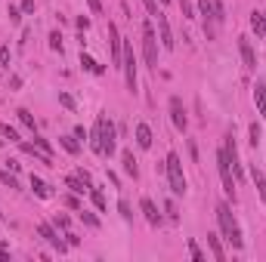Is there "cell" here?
<instances>
[{
    "instance_id": "obj_38",
    "label": "cell",
    "mask_w": 266,
    "mask_h": 262,
    "mask_svg": "<svg viewBox=\"0 0 266 262\" xmlns=\"http://www.w3.org/2000/svg\"><path fill=\"white\" fill-rule=\"evenodd\" d=\"M118 207H121V216H124V219H130V216H133V213H130V207H127V200H121Z\"/></svg>"
},
{
    "instance_id": "obj_40",
    "label": "cell",
    "mask_w": 266,
    "mask_h": 262,
    "mask_svg": "<svg viewBox=\"0 0 266 262\" xmlns=\"http://www.w3.org/2000/svg\"><path fill=\"white\" fill-rule=\"evenodd\" d=\"M10 19H13V22H22V13L16 10V6H10Z\"/></svg>"
},
{
    "instance_id": "obj_19",
    "label": "cell",
    "mask_w": 266,
    "mask_h": 262,
    "mask_svg": "<svg viewBox=\"0 0 266 262\" xmlns=\"http://www.w3.org/2000/svg\"><path fill=\"white\" fill-rule=\"evenodd\" d=\"M31 188L37 191V198H50V185L44 179H37V176H31Z\"/></svg>"
},
{
    "instance_id": "obj_22",
    "label": "cell",
    "mask_w": 266,
    "mask_h": 262,
    "mask_svg": "<svg viewBox=\"0 0 266 262\" xmlns=\"http://www.w3.org/2000/svg\"><path fill=\"white\" fill-rule=\"evenodd\" d=\"M59 145L68 151V154H78V151H81V145L74 142V136H62V139H59Z\"/></svg>"
},
{
    "instance_id": "obj_20",
    "label": "cell",
    "mask_w": 266,
    "mask_h": 262,
    "mask_svg": "<svg viewBox=\"0 0 266 262\" xmlns=\"http://www.w3.org/2000/svg\"><path fill=\"white\" fill-rule=\"evenodd\" d=\"M81 65H84V68L90 71V74H102V65H96L93 59H90L87 53H81Z\"/></svg>"
},
{
    "instance_id": "obj_41",
    "label": "cell",
    "mask_w": 266,
    "mask_h": 262,
    "mask_svg": "<svg viewBox=\"0 0 266 262\" xmlns=\"http://www.w3.org/2000/svg\"><path fill=\"white\" fill-rule=\"evenodd\" d=\"M65 238H68V247H78V234H71V231H65Z\"/></svg>"
},
{
    "instance_id": "obj_44",
    "label": "cell",
    "mask_w": 266,
    "mask_h": 262,
    "mask_svg": "<svg viewBox=\"0 0 266 262\" xmlns=\"http://www.w3.org/2000/svg\"><path fill=\"white\" fill-rule=\"evenodd\" d=\"M161 3H170V0H161Z\"/></svg>"
},
{
    "instance_id": "obj_6",
    "label": "cell",
    "mask_w": 266,
    "mask_h": 262,
    "mask_svg": "<svg viewBox=\"0 0 266 262\" xmlns=\"http://www.w3.org/2000/svg\"><path fill=\"white\" fill-rule=\"evenodd\" d=\"M124 74H127V90L136 92V56H133V46H124V62H121Z\"/></svg>"
},
{
    "instance_id": "obj_1",
    "label": "cell",
    "mask_w": 266,
    "mask_h": 262,
    "mask_svg": "<svg viewBox=\"0 0 266 262\" xmlns=\"http://www.w3.org/2000/svg\"><path fill=\"white\" fill-rule=\"evenodd\" d=\"M93 148H96V154H109V157H112V151H115V123H112L105 114L96 117V126H93Z\"/></svg>"
},
{
    "instance_id": "obj_33",
    "label": "cell",
    "mask_w": 266,
    "mask_h": 262,
    "mask_svg": "<svg viewBox=\"0 0 266 262\" xmlns=\"http://www.w3.org/2000/svg\"><path fill=\"white\" fill-rule=\"evenodd\" d=\"M0 65L10 68V46H0Z\"/></svg>"
},
{
    "instance_id": "obj_11",
    "label": "cell",
    "mask_w": 266,
    "mask_h": 262,
    "mask_svg": "<svg viewBox=\"0 0 266 262\" xmlns=\"http://www.w3.org/2000/svg\"><path fill=\"white\" fill-rule=\"evenodd\" d=\"M22 151H25V154H31L34 160H40V164H53V157H50L47 151H40L37 145H31V142H22Z\"/></svg>"
},
{
    "instance_id": "obj_23",
    "label": "cell",
    "mask_w": 266,
    "mask_h": 262,
    "mask_svg": "<svg viewBox=\"0 0 266 262\" xmlns=\"http://www.w3.org/2000/svg\"><path fill=\"white\" fill-rule=\"evenodd\" d=\"M90 198H93V204H96V210H105V194L99 191V188H93V185H90Z\"/></svg>"
},
{
    "instance_id": "obj_13",
    "label": "cell",
    "mask_w": 266,
    "mask_h": 262,
    "mask_svg": "<svg viewBox=\"0 0 266 262\" xmlns=\"http://www.w3.org/2000/svg\"><path fill=\"white\" fill-rule=\"evenodd\" d=\"M254 102H257L260 117H266V83H257V87H254Z\"/></svg>"
},
{
    "instance_id": "obj_18",
    "label": "cell",
    "mask_w": 266,
    "mask_h": 262,
    "mask_svg": "<svg viewBox=\"0 0 266 262\" xmlns=\"http://www.w3.org/2000/svg\"><path fill=\"white\" fill-rule=\"evenodd\" d=\"M251 28L257 31V37H266V19H263V13H251Z\"/></svg>"
},
{
    "instance_id": "obj_12",
    "label": "cell",
    "mask_w": 266,
    "mask_h": 262,
    "mask_svg": "<svg viewBox=\"0 0 266 262\" xmlns=\"http://www.w3.org/2000/svg\"><path fill=\"white\" fill-rule=\"evenodd\" d=\"M143 213H146V222H149V225H158V222H161V213H158V207H155L149 198H143Z\"/></svg>"
},
{
    "instance_id": "obj_30",
    "label": "cell",
    "mask_w": 266,
    "mask_h": 262,
    "mask_svg": "<svg viewBox=\"0 0 266 262\" xmlns=\"http://www.w3.org/2000/svg\"><path fill=\"white\" fill-rule=\"evenodd\" d=\"M214 3V13H217V22H223L226 19V10H223V0H211Z\"/></svg>"
},
{
    "instance_id": "obj_10",
    "label": "cell",
    "mask_w": 266,
    "mask_h": 262,
    "mask_svg": "<svg viewBox=\"0 0 266 262\" xmlns=\"http://www.w3.org/2000/svg\"><path fill=\"white\" fill-rule=\"evenodd\" d=\"M170 121H173V126H177V130H186V111H183V102H180V99L177 96H173L170 99Z\"/></svg>"
},
{
    "instance_id": "obj_15",
    "label": "cell",
    "mask_w": 266,
    "mask_h": 262,
    "mask_svg": "<svg viewBox=\"0 0 266 262\" xmlns=\"http://www.w3.org/2000/svg\"><path fill=\"white\" fill-rule=\"evenodd\" d=\"M207 247H211V253H214V259H226V250H223V244H220V238L217 234H207Z\"/></svg>"
},
{
    "instance_id": "obj_7",
    "label": "cell",
    "mask_w": 266,
    "mask_h": 262,
    "mask_svg": "<svg viewBox=\"0 0 266 262\" xmlns=\"http://www.w3.org/2000/svg\"><path fill=\"white\" fill-rule=\"evenodd\" d=\"M37 231H40V238H44V241H47L53 250H59V253H65V250H68V241H62L59 234H56V228H53V225L40 222V225H37Z\"/></svg>"
},
{
    "instance_id": "obj_31",
    "label": "cell",
    "mask_w": 266,
    "mask_h": 262,
    "mask_svg": "<svg viewBox=\"0 0 266 262\" xmlns=\"http://www.w3.org/2000/svg\"><path fill=\"white\" fill-rule=\"evenodd\" d=\"M183 15H186V19H195V6H192V0H183Z\"/></svg>"
},
{
    "instance_id": "obj_39",
    "label": "cell",
    "mask_w": 266,
    "mask_h": 262,
    "mask_svg": "<svg viewBox=\"0 0 266 262\" xmlns=\"http://www.w3.org/2000/svg\"><path fill=\"white\" fill-rule=\"evenodd\" d=\"M257 142H260V130H257V123L251 126V145H257Z\"/></svg>"
},
{
    "instance_id": "obj_21",
    "label": "cell",
    "mask_w": 266,
    "mask_h": 262,
    "mask_svg": "<svg viewBox=\"0 0 266 262\" xmlns=\"http://www.w3.org/2000/svg\"><path fill=\"white\" fill-rule=\"evenodd\" d=\"M65 185H68L74 194H84V188H87V182H84V179H78V176H68V179H65Z\"/></svg>"
},
{
    "instance_id": "obj_35",
    "label": "cell",
    "mask_w": 266,
    "mask_h": 262,
    "mask_svg": "<svg viewBox=\"0 0 266 262\" xmlns=\"http://www.w3.org/2000/svg\"><path fill=\"white\" fill-rule=\"evenodd\" d=\"M56 228H62V231H68V216L56 213Z\"/></svg>"
},
{
    "instance_id": "obj_36",
    "label": "cell",
    "mask_w": 266,
    "mask_h": 262,
    "mask_svg": "<svg viewBox=\"0 0 266 262\" xmlns=\"http://www.w3.org/2000/svg\"><path fill=\"white\" fill-rule=\"evenodd\" d=\"M87 3H90V13H96V15L102 13V3H99V0H87Z\"/></svg>"
},
{
    "instance_id": "obj_46",
    "label": "cell",
    "mask_w": 266,
    "mask_h": 262,
    "mask_svg": "<svg viewBox=\"0 0 266 262\" xmlns=\"http://www.w3.org/2000/svg\"><path fill=\"white\" fill-rule=\"evenodd\" d=\"M263 19H266V13H263Z\"/></svg>"
},
{
    "instance_id": "obj_8",
    "label": "cell",
    "mask_w": 266,
    "mask_h": 262,
    "mask_svg": "<svg viewBox=\"0 0 266 262\" xmlns=\"http://www.w3.org/2000/svg\"><path fill=\"white\" fill-rule=\"evenodd\" d=\"M155 19H158V34H161V46H164V49H173V34H170L167 15H164V13H158Z\"/></svg>"
},
{
    "instance_id": "obj_45",
    "label": "cell",
    "mask_w": 266,
    "mask_h": 262,
    "mask_svg": "<svg viewBox=\"0 0 266 262\" xmlns=\"http://www.w3.org/2000/svg\"><path fill=\"white\" fill-rule=\"evenodd\" d=\"M0 219H3V213H0Z\"/></svg>"
},
{
    "instance_id": "obj_34",
    "label": "cell",
    "mask_w": 266,
    "mask_h": 262,
    "mask_svg": "<svg viewBox=\"0 0 266 262\" xmlns=\"http://www.w3.org/2000/svg\"><path fill=\"white\" fill-rule=\"evenodd\" d=\"M59 102H62L65 108H68V111H74V99L68 96V92H59Z\"/></svg>"
},
{
    "instance_id": "obj_25",
    "label": "cell",
    "mask_w": 266,
    "mask_h": 262,
    "mask_svg": "<svg viewBox=\"0 0 266 262\" xmlns=\"http://www.w3.org/2000/svg\"><path fill=\"white\" fill-rule=\"evenodd\" d=\"M16 114H19V121H22L25 126H28V130H31V133H34V117H31L28 111H25V108H19V111H16Z\"/></svg>"
},
{
    "instance_id": "obj_32",
    "label": "cell",
    "mask_w": 266,
    "mask_h": 262,
    "mask_svg": "<svg viewBox=\"0 0 266 262\" xmlns=\"http://www.w3.org/2000/svg\"><path fill=\"white\" fill-rule=\"evenodd\" d=\"M81 219H84V222H87L90 228H99V219H96L93 213H87V210H84V213H81Z\"/></svg>"
},
{
    "instance_id": "obj_2",
    "label": "cell",
    "mask_w": 266,
    "mask_h": 262,
    "mask_svg": "<svg viewBox=\"0 0 266 262\" xmlns=\"http://www.w3.org/2000/svg\"><path fill=\"white\" fill-rule=\"evenodd\" d=\"M217 219H220V231H223V238H226L235 250H242V228H238V222H235V216H232V210L226 207V204H220L217 207Z\"/></svg>"
},
{
    "instance_id": "obj_9",
    "label": "cell",
    "mask_w": 266,
    "mask_h": 262,
    "mask_svg": "<svg viewBox=\"0 0 266 262\" xmlns=\"http://www.w3.org/2000/svg\"><path fill=\"white\" fill-rule=\"evenodd\" d=\"M238 53H242V59H245V68L254 71V68H257V56H254L251 40H248V37H238Z\"/></svg>"
},
{
    "instance_id": "obj_29",
    "label": "cell",
    "mask_w": 266,
    "mask_h": 262,
    "mask_svg": "<svg viewBox=\"0 0 266 262\" xmlns=\"http://www.w3.org/2000/svg\"><path fill=\"white\" fill-rule=\"evenodd\" d=\"M50 49H59V53H62V37H59V31H53V34H50Z\"/></svg>"
},
{
    "instance_id": "obj_42",
    "label": "cell",
    "mask_w": 266,
    "mask_h": 262,
    "mask_svg": "<svg viewBox=\"0 0 266 262\" xmlns=\"http://www.w3.org/2000/svg\"><path fill=\"white\" fill-rule=\"evenodd\" d=\"M65 204H68V207H74V210H78V207H81V200H78V198H74V194H71V198H65Z\"/></svg>"
},
{
    "instance_id": "obj_24",
    "label": "cell",
    "mask_w": 266,
    "mask_h": 262,
    "mask_svg": "<svg viewBox=\"0 0 266 262\" xmlns=\"http://www.w3.org/2000/svg\"><path fill=\"white\" fill-rule=\"evenodd\" d=\"M189 256H192L195 262H204V250H201V247H198V244H195V241H189Z\"/></svg>"
},
{
    "instance_id": "obj_37",
    "label": "cell",
    "mask_w": 266,
    "mask_h": 262,
    "mask_svg": "<svg viewBox=\"0 0 266 262\" xmlns=\"http://www.w3.org/2000/svg\"><path fill=\"white\" fill-rule=\"evenodd\" d=\"M143 3H146V10L152 15H158V3H155V0H143Z\"/></svg>"
},
{
    "instance_id": "obj_3",
    "label": "cell",
    "mask_w": 266,
    "mask_h": 262,
    "mask_svg": "<svg viewBox=\"0 0 266 262\" xmlns=\"http://www.w3.org/2000/svg\"><path fill=\"white\" fill-rule=\"evenodd\" d=\"M167 179H170V191L173 194H183L186 191V176H183V160L180 154H167Z\"/></svg>"
},
{
    "instance_id": "obj_27",
    "label": "cell",
    "mask_w": 266,
    "mask_h": 262,
    "mask_svg": "<svg viewBox=\"0 0 266 262\" xmlns=\"http://www.w3.org/2000/svg\"><path fill=\"white\" fill-rule=\"evenodd\" d=\"M0 136H3V139H10V142H19V133H16L13 126H6V123L0 126Z\"/></svg>"
},
{
    "instance_id": "obj_26",
    "label": "cell",
    "mask_w": 266,
    "mask_h": 262,
    "mask_svg": "<svg viewBox=\"0 0 266 262\" xmlns=\"http://www.w3.org/2000/svg\"><path fill=\"white\" fill-rule=\"evenodd\" d=\"M0 182L10 185V188H19V182H16V176H13L10 170H0Z\"/></svg>"
},
{
    "instance_id": "obj_17",
    "label": "cell",
    "mask_w": 266,
    "mask_h": 262,
    "mask_svg": "<svg viewBox=\"0 0 266 262\" xmlns=\"http://www.w3.org/2000/svg\"><path fill=\"white\" fill-rule=\"evenodd\" d=\"M251 176H254V182H257V191H260V198L266 200V176H263V170H260V167H251Z\"/></svg>"
},
{
    "instance_id": "obj_43",
    "label": "cell",
    "mask_w": 266,
    "mask_h": 262,
    "mask_svg": "<svg viewBox=\"0 0 266 262\" xmlns=\"http://www.w3.org/2000/svg\"><path fill=\"white\" fill-rule=\"evenodd\" d=\"M78 28H84V31L90 28V19H87V15H81V19H78Z\"/></svg>"
},
{
    "instance_id": "obj_4",
    "label": "cell",
    "mask_w": 266,
    "mask_h": 262,
    "mask_svg": "<svg viewBox=\"0 0 266 262\" xmlns=\"http://www.w3.org/2000/svg\"><path fill=\"white\" fill-rule=\"evenodd\" d=\"M198 3V13H201V19H204V34H207V40H214L217 37V13H214V3L211 0H195Z\"/></svg>"
},
{
    "instance_id": "obj_16",
    "label": "cell",
    "mask_w": 266,
    "mask_h": 262,
    "mask_svg": "<svg viewBox=\"0 0 266 262\" xmlns=\"http://www.w3.org/2000/svg\"><path fill=\"white\" fill-rule=\"evenodd\" d=\"M121 160H124V173H127V176H133V179H136V157H133V151H124V154H121Z\"/></svg>"
},
{
    "instance_id": "obj_28",
    "label": "cell",
    "mask_w": 266,
    "mask_h": 262,
    "mask_svg": "<svg viewBox=\"0 0 266 262\" xmlns=\"http://www.w3.org/2000/svg\"><path fill=\"white\" fill-rule=\"evenodd\" d=\"M34 145H37L40 151H47V154H50V157H53V148H50V142H47L44 136H37V133H34Z\"/></svg>"
},
{
    "instance_id": "obj_14",
    "label": "cell",
    "mask_w": 266,
    "mask_h": 262,
    "mask_svg": "<svg viewBox=\"0 0 266 262\" xmlns=\"http://www.w3.org/2000/svg\"><path fill=\"white\" fill-rule=\"evenodd\" d=\"M136 145L139 148H152V130H149L146 123L136 126Z\"/></svg>"
},
{
    "instance_id": "obj_5",
    "label": "cell",
    "mask_w": 266,
    "mask_h": 262,
    "mask_svg": "<svg viewBox=\"0 0 266 262\" xmlns=\"http://www.w3.org/2000/svg\"><path fill=\"white\" fill-rule=\"evenodd\" d=\"M143 53H146V65H149V68H158V40H155L152 25L143 28Z\"/></svg>"
}]
</instances>
